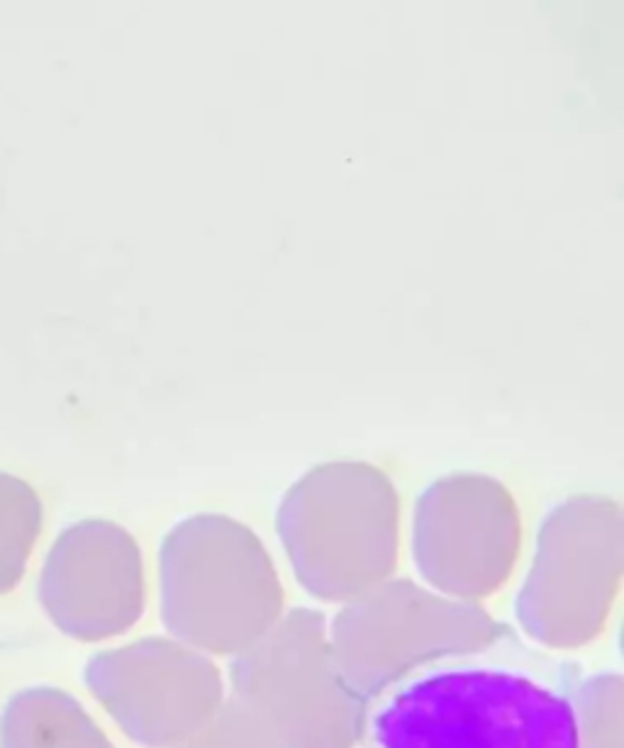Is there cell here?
Returning <instances> with one entry per match:
<instances>
[{
  "label": "cell",
  "mask_w": 624,
  "mask_h": 748,
  "mask_svg": "<svg viewBox=\"0 0 624 748\" xmlns=\"http://www.w3.org/2000/svg\"><path fill=\"white\" fill-rule=\"evenodd\" d=\"M39 602L66 636L98 641L142 612V561L125 529L88 522L66 532L44 563Z\"/></svg>",
  "instance_id": "obj_4"
},
{
  "label": "cell",
  "mask_w": 624,
  "mask_h": 748,
  "mask_svg": "<svg viewBox=\"0 0 624 748\" xmlns=\"http://www.w3.org/2000/svg\"><path fill=\"white\" fill-rule=\"evenodd\" d=\"M0 748H113L69 692L18 690L0 710Z\"/></svg>",
  "instance_id": "obj_5"
},
{
  "label": "cell",
  "mask_w": 624,
  "mask_h": 748,
  "mask_svg": "<svg viewBox=\"0 0 624 748\" xmlns=\"http://www.w3.org/2000/svg\"><path fill=\"white\" fill-rule=\"evenodd\" d=\"M578 666L500 627L361 697L364 748H581Z\"/></svg>",
  "instance_id": "obj_1"
},
{
  "label": "cell",
  "mask_w": 624,
  "mask_h": 748,
  "mask_svg": "<svg viewBox=\"0 0 624 748\" xmlns=\"http://www.w3.org/2000/svg\"><path fill=\"white\" fill-rule=\"evenodd\" d=\"M398 522L395 485L366 461L310 468L278 510V534L298 576L320 590L393 571Z\"/></svg>",
  "instance_id": "obj_2"
},
{
  "label": "cell",
  "mask_w": 624,
  "mask_h": 748,
  "mask_svg": "<svg viewBox=\"0 0 624 748\" xmlns=\"http://www.w3.org/2000/svg\"><path fill=\"white\" fill-rule=\"evenodd\" d=\"M520 510L500 480L451 473L434 480L415 507V558L422 576L454 593H486L520 551Z\"/></svg>",
  "instance_id": "obj_3"
}]
</instances>
